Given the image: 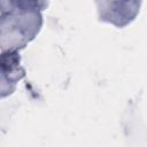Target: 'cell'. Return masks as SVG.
<instances>
[{
  "mask_svg": "<svg viewBox=\"0 0 147 147\" xmlns=\"http://www.w3.org/2000/svg\"><path fill=\"white\" fill-rule=\"evenodd\" d=\"M42 26V15L40 11L1 13V52H13L24 48L36 38Z\"/></svg>",
  "mask_w": 147,
  "mask_h": 147,
  "instance_id": "cell-1",
  "label": "cell"
},
{
  "mask_svg": "<svg viewBox=\"0 0 147 147\" xmlns=\"http://www.w3.org/2000/svg\"><path fill=\"white\" fill-rule=\"evenodd\" d=\"M99 21L122 29L134 21L142 0H94Z\"/></svg>",
  "mask_w": 147,
  "mask_h": 147,
  "instance_id": "cell-2",
  "label": "cell"
},
{
  "mask_svg": "<svg viewBox=\"0 0 147 147\" xmlns=\"http://www.w3.org/2000/svg\"><path fill=\"white\" fill-rule=\"evenodd\" d=\"M25 75L24 69L20 64L18 51L1 52V92L9 84V94L15 90L16 83Z\"/></svg>",
  "mask_w": 147,
  "mask_h": 147,
  "instance_id": "cell-3",
  "label": "cell"
},
{
  "mask_svg": "<svg viewBox=\"0 0 147 147\" xmlns=\"http://www.w3.org/2000/svg\"><path fill=\"white\" fill-rule=\"evenodd\" d=\"M48 0H0V11H18V13H30V11H42L47 8Z\"/></svg>",
  "mask_w": 147,
  "mask_h": 147,
  "instance_id": "cell-4",
  "label": "cell"
}]
</instances>
